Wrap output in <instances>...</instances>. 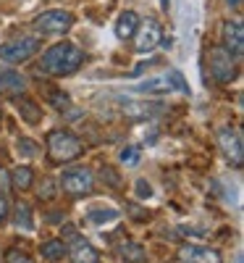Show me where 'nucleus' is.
Instances as JSON below:
<instances>
[{"mask_svg":"<svg viewBox=\"0 0 244 263\" xmlns=\"http://www.w3.org/2000/svg\"><path fill=\"white\" fill-rule=\"evenodd\" d=\"M84 63V50L74 42L63 40L50 45L39 58V71L50 74V77H69L74 71H79V66Z\"/></svg>","mask_w":244,"mask_h":263,"instance_id":"nucleus-1","label":"nucleus"},{"mask_svg":"<svg viewBox=\"0 0 244 263\" xmlns=\"http://www.w3.org/2000/svg\"><path fill=\"white\" fill-rule=\"evenodd\" d=\"M84 153V145L69 129H53L48 135V158L53 166H63L69 161H76Z\"/></svg>","mask_w":244,"mask_h":263,"instance_id":"nucleus-2","label":"nucleus"},{"mask_svg":"<svg viewBox=\"0 0 244 263\" xmlns=\"http://www.w3.org/2000/svg\"><path fill=\"white\" fill-rule=\"evenodd\" d=\"M58 187L71 197H87L95 192V174L87 166H71L60 174Z\"/></svg>","mask_w":244,"mask_h":263,"instance_id":"nucleus-3","label":"nucleus"},{"mask_svg":"<svg viewBox=\"0 0 244 263\" xmlns=\"http://www.w3.org/2000/svg\"><path fill=\"white\" fill-rule=\"evenodd\" d=\"M32 27L42 34H63L74 27V13L63 11V8H53V11H42L39 16H34Z\"/></svg>","mask_w":244,"mask_h":263,"instance_id":"nucleus-4","label":"nucleus"},{"mask_svg":"<svg viewBox=\"0 0 244 263\" xmlns=\"http://www.w3.org/2000/svg\"><path fill=\"white\" fill-rule=\"evenodd\" d=\"M208 61H210V74H213V79H215V82L229 84V82H234V79H236V58H234L223 45L210 48Z\"/></svg>","mask_w":244,"mask_h":263,"instance_id":"nucleus-5","label":"nucleus"},{"mask_svg":"<svg viewBox=\"0 0 244 263\" xmlns=\"http://www.w3.org/2000/svg\"><path fill=\"white\" fill-rule=\"evenodd\" d=\"M39 50V40L37 37H16L6 45H0V61L6 63H24L34 58Z\"/></svg>","mask_w":244,"mask_h":263,"instance_id":"nucleus-6","label":"nucleus"},{"mask_svg":"<svg viewBox=\"0 0 244 263\" xmlns=\"http://www.w3.org/2000/svg\"><path fill=\"white\" fill-rule=\"evenodd\" d=\"M218 145H220V153L226 156V161L239 168L244 163V142H241V132L236 126H223L218 132Z\"/></svg>","mask_w":244,"mask_h":263,"instance_id":"nucleus-7","label":"nucleus"},{"mask_svg":"<svg viewBox=\"0 0 244 263\" xmlns=\"http://www.w3.org/2000/svg\"><path fill=\"white\" fill-rule=\"evenodd\" d=\"M220 37H223V48L239 61L244 55V27L239 18H229L223 21V27H220Z\"/></svg>","mask_w":244,"mask_h":263,"instance_id":"nucleus-8","label":"nucleus"},{"mask_svg":"<svg viewBox=\"0 0 244 263\" xmlns=\"http://www.w3.org/2000/svg\"><path fill=\"white\" fill-rule=\"evenodd\" d=\"M137 53H150V50H155L163 42V29H160V24L155 18H150L147 24H142L139 29H137Z\"/></svg>","mask_w":244,"mask_h":263,"instance_id":"nucleus-9","label":"nucleus"},{"mask_svg":"<svg viewBox=\"0 0 244 263\" xmlns=\"http://www.w3.org/2000/svg\"><path fill=\"white\" fill-rule=\"evenodd\" d=\"M66 255L71 258V263H100V253L79 234L66 242Z\"/></svg>","mask_w":244,"mask_h":263,"instance_id":"nucleus-10","label":"nucleus"},{"mask_svg":"<svg viewBox=\"0 0 244 263\" xmlns=\"http://www.w3.org/2000/svg\"><path fill=\"white\" fill-rule=\"evenodd\" d=\"M179 258L187 263H223L218 250L213 248H202V245H184L179 248Z\"/></svg>","mask_w":244,"mask_h":263,"instance_id":"nucleus-11","label":"nucleus"},{"mask_svg":"<svg viewBox=\"0 0 244 263\" xmlns=\"http://www.w3.org/2000/svg\"><path fill=\"white\" fill-rule=\"evenodd\" d=\"M27 90V79L18 71H0V95H21Z\"/></svg>","mask_w":244,"mask_h":263,"instance_id":"nucleus-12","label":"nucleus"},{"mask_svg":"<svg viewBox=\"0 0 244 263\" xmlns=\"http://www.w3.org/2000/svg\"><path fill=\"white\" fill-rule=\"evenodd\" d=\"M16 108H18L21 119H24L27 124H39L42 121V108H39L37 100H32L27 95H16Z\"/></svg>","mask_w":244,"mask_h":263,"instance_id":"nucleus-13","label":"nucleus"},{"mask_svg":"<svg viewBox=\"0 0 244 263\" xmlns=\"http://www.w3.org/2000/svg\"><path fill=\"white\" fill-rule=\"evenodd\" d=\"M139 29V16L134 11H124L116 21V37L118 40H131Z\"/></svg>","mask_w":244,"mask_h":263,"instance_id":"nucleus-14","label":"nucleus"},{"mask_svg":"<svg viewBox=\"0 0 244 263\" xmlns=\"http://www.w3.org/2000/svg\"><path fill=\"white\" fill-rule=\"evenodd\" d=\"M160 105H152L147 100H131V103H124V114L134 121H142V119H150L152 114H158Z\"/></svg>","mask_w":244,"mask_h":263,"instance_id":"nucleus-15","label":"nucleus"},{"mask_svg":"<svg viewBox=\"0 0 244 263\" xmlns=\"http://www.w3.org/2000/svg\"><path fill=\"white\" fill-rule=\"evenodd\" d=\"M173 90V84L168 77H152L142 84H137V92H147V95H168Z\"/></svg>","mask_w":244,"mask_h":263,"instance_id":"nucleus-16","label":"nucleus"},{"mask_svg":"<svg viewBox=\"0 0 244 263\" xmlns=\"http://www.w3.org/2000/svg\"><path fill=\"white\" fill-rule=\"evenodd\" d=\"M39 253H42V258H45L48 263H58V260L66 258V242L63 239H48V242H42Z\"/></svg>","mask_w":244,"mask_h":263,"instance_id":"nucleus-17","label":"nucleus"},{"mask_svg":"<svg viewBox=\"0 0 244 263\" xmlns=\"http://www.w3.org/2000/svg\"><path fill=\"white\" fill-rule=\"evenodd\" d=\"M34 184V171L29 166H16L11 171V187L16 190H29Z\"/></svg>","mask_w":244,"mask_h":263,"instance_id":"nucleus-18","label":"nucleus"},{"mask_svg":"<svg viewBox=\"0 0 244 263\" xmlns=\"http://www.w3.org/2000/svg\"><path fill=\"white\" fill-rule=\"evenodd\" d=\"M118 255L126 260V263H142L145 260V248L139 242H121L118 245Z\"/></svg>","mask_w":244,"mask_h":263,"instance_id":"nucleus-19","label":"nucleus"},{"mask_svg":"<svg viewBox=\"0 0 244 263\" xmlns=\"http://www.w3.org/2000/svg\"><path fill=\"white\" fill-rule=\"evenodd\" d=\"M13 224L21 227V229H34V213H32V205L29 203H18L16 211H13Z\"/></svg>","mask_w":244,"mask_h":263,"instance_id":"nucleus-20","label":"nucleus"},{"mask_svg":"<svg viewBox=\"0 0 244 263\" xmlns=\"http://www.w3.org/2000/svg\"><path fill=\"white\" fill-rule=\"evenodd\" d=\"M100 179H103V182H105L110 190H121V184H124V182H121V174H118L116 168L105 166V163L100 166Z\"/></svg>","mask_w":244,"mask_h":263,"instance_id":"nucleus-21","label":"nucleus"},{"mask_svg":"<svg viewBox=\"0 0 244 263\" xmlns=\"http://www.w3.org/2000/svg\"><path fill=\"white\" fill-rule=\"evenodd\" d=\"M55 192H58V184L53 179H42L39 187H37V197H39V200H53Z\"/></svg>","mask_w":244,"mask_h":263,"instance_id":"nucleus-22","label":"nucleus"},{"mask_svg":"<svg viewBox=\"0 0 244 263\" xmlns=\"http://www.w3.org/2000/svg\"><path fill=\"white\" fill-rule=\"evenodd\" d=\"M118 218V211L113 208H105V211H90V221L95 224H103V221H116Z\"/></svg>","mask_w":244,"mask_h":263,"instance_id":"nucleus-23","label":"nucleus"},{"mask_svg":"<svg viewBox=\"0 0 244 263\" xmlns=\"http://www.w3.org/2000/svg\"><path fill=\"white\" fill-rule=\"evenodd\" d=\"M50 103H53V108H58V111H69V108H71L69 95L60 92V90H50Z\"/></svg>","mask_w":244,"mask_h":263,"instance_id":"nucleus-24","label":"nucleus"},{"mask_svg":"<svg viewBox=\"0 0 244 263\" xmlns=\"http://www.w3.org/2000/svg\"><path fill=\"white\" fill-rule=\"evenodd\" d=\"M6 263H34L29 258V253H24L21 248H8L6 250Z\"/></svg>","mask_w":244,"mask_h":263,"instance_id":"nucleus-25","label":"nucleus"},{"mask_svg":"<svg viewBox=\"0 0 244 263\" xmlns=\"http://www.w3.org/2000/svg\"><path fill=\"white\" fill-rule=\"evenodd\" d=\"M139 156H142L139 147H126V150L121 153V161H124L126 166H137V163H139Z\"/></svg>","mask_w":244,"mask_h":263,"instance_id":"nucleus-26","label":"nucleus"},{"mask_svg":"<svg viewBox=\"0 0 244 263\" xmlns=\"http://www.w3.org/2000/svg\"><path fill=\"white\" fill-rule=\"evenodd\" d=\"M16 150L21 153V156H27V158H32L34 153H37V147H34V142H32L29 137H21V140H18V145H16Z\"/></svg>","mask_w":244,"mask_h":263,"instance_id":"nucleus-27","label":"nucleus"},{"mask_svg":"<svg viewBox=\"0 0 244 263\" xmlns=\"http://www.w3.org/2000/svg\"><path fill=\"white\" fill-rule=\"evenodd\" d=\"M168 79H171V84L176 87V90H181V92H189V87H187V82H184V77H181L179 71H168Z\"/></svg>","mask_w":244,"mask_h":263,"instance_id":"nucleus-28","label":"nucleus"},{"mask_svg":"<svg viewBox=\"0 0 244 263\" xmlns=\"http://www.w3.org/2000/svg\"><path fill=\"white\" fill-rule=\"evenodd\" d=\"M8 190H11V174L0 166V195H6Z\"/></svg>","mask_w":244,"mask_h":263,"instance_id":"nucleus-29","label":"nucleus"},{"mask_svg":"<svg viewBox=\"0 0 244 263\" xmlns=\"http://www.w3.org/2000/svg\"><path fill=\"white\" fill-rule=\"evenodd\" d=\"M152 195V187L147 184V179H139L137 182V197H142V200H145V197H150Z\"/></svg>","mask_w":244,"mask_h":263,"instance_id":"nucleus-30","label":"nucleus"},{"mask_svg":"<svg viewBox=\"0 0 244 263\" xmlns=\"http://www.w3.org/2000/svg\"><path fill=\"white\" fill-rule=\"evenodd\" d=\"M8 200H6V195H0V224H3L6 221V218H8Z\"/></svg>","mask_w":244,"mask_h":263,"instance_id":"nucleus-31","label":"nucleus"},{"mask_svg":"<svg viewBox=\"0 0 244 263\" xmlns=\"http://www.w3.org/2000/svg\"><path fill=\"white\" fill-rule=\"evenodd\" d=\"M226 3H229L231 8H239V6H241V0H226Z\"/></svg>","mask_w":244,"mask_h":263,"instance_id":"nucleus-32","label":"nucleus"},{"mask_svg":"<svg viewBox=\"0 0 244 263\" xmlns=\"http://www.w3.org/2000/svg\"><path fill=\"white\" fill-rule=\"evenodd\" d=\"M168 3H171V0H160V6H163V11L168 8Z\"/></svg>","mask_w":244,"mask_h":263,"instance_id":"nucleus-33","label":"nucleus"}]
</instances>
